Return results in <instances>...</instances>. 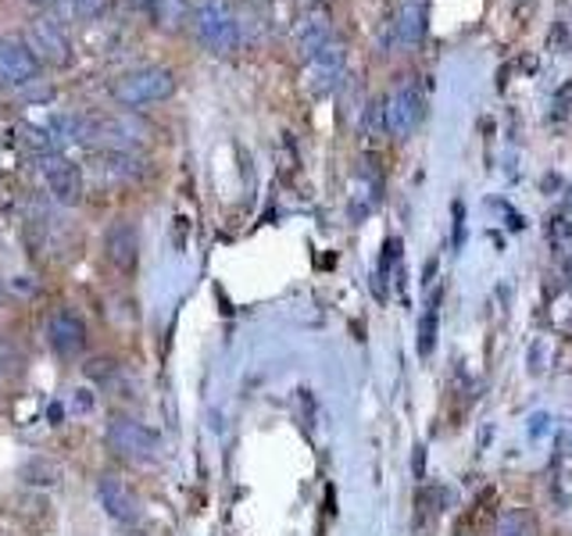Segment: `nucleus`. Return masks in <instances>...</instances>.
I'll list each match as a JSON object with an SVG mask.
<instances>
[{"label":"nucleus","instance_id":"1","mask_svg":"<svg viewBox=\"0 0 572 536\" xmlns=\"http://www.w3.org/2000/svg\"><path fill=\"white\" fill-rule=\"evenodd\" d=\"M151 126L132 112L82 115V143H97L104 151H137L148 140Z\"/></svg>","mask_w":572,"mask_h":536},{"label":"nucleus","instance_id":"2","mask_svg":"<svg viewBox=\"0 0 572 536\" xmlns=\"http://www.w3.org/2000/svg\"><path fill=\"white\" fill-rule=\"evenodd\" d=\"M193 29H198V40L208 47L212 54H233L240 51L243 29L240 18L229 0H198L193 4Z\"/></svg>","mask_w":572,"mask_h":536},{"label":"nucleus","instance_id":"3","mask_svg":"<svg viewBox=\"0 0 572 536\" xmlns=\"http://www.w3.org/2000/svg\"><path fill=\"white\" fill-rule=\"evenodd\" d=\"M115 101L122 107H143V104H157L168 101L176 93V76L162 65H148V68H132L115 82Z\"/></svg>","mask_w":572,"mask_h":536},{"label":"nucleus","instance_id":"4","mask_svg":"<svg viewBox=\"0 0 572 536\" xmlns=\"http://www.w3.org/2000/svg\"><path fill=\"white\" fill-rule=\"evenodd\" d=\"M104 441L118 458L140 461V465L143 461L162 458V436H157L151 425H143L137 419H112L107 422V430H104Z\"/></svg>","mask_w":572,"mask_h":536},{"label":"nucleus","instance_id":"5","mask_svg":"<svg viewBox=\"0 0 572 536\" xmlns=\"http://www.w3.org/2000/svg\"><path fill=\"white\" fill-rule=\"evenodd\" d=\"M422 115H425V101L416 82H401V87L383 101V129L397 140L411 137V132L419 129Z\"/></svg>","mask_w":572,"mask_h":536},{"label":"nucleus","instance_id":"6","mask_svg":"<svg viewBox=\"0 0 572 536\" xmlns=\"http://www.w3.org/2000/svg\"><path fill=\"white\" fill-rule=\"evenodd\" d=\"M36 165H40V176H43L47 190H51V197H54L58 204H65V208H72V204L82 201V168L72 162V157H65L61 151H54V154L36 157Z\"/></svg>","mask_w":572,"mask_h":536},{"label":"nucleus","instance_id":"7","mask_svg":"<svg viewBox=\"0 0 572 536\" xmlns=\"http://www.w3.org/2000/svg\"><path fill=\"white\" fill-rule=\"evenodd\" d=\"M29 51L36 54V61L65 68L72 61V40L65 22H58L54 15H36L29 22Z\"/></svg>","mask_w":572,"mask_h":536},{"label":"nucleus","instance_id":"8","mask_svg":"<svg viewBox=\"0 0 572 536\" xmlns=\"http://www.w3.org/2000/svg\"><path fill=\"white\" fill-rule=\"evenodd\" d=\"M40 76V61L29 51V43L15 40V36H0V87L22 90Z\"/></svg>","mask_w":572,"mask_h":536},{"label":"nucleus","instance_id":"9","mask_svg":"<svg viewBox=\"0 0 572 536\" xmlns=\"http://www.w3.org/2000/svg\"><path fill=\"white\" fill-rule=\"evenodd\" d=\"M47 344H51L61 358H76L87 350V322L72 308H54L47 319Z\"/></svg>","mask_w":572,"mask_h":536},{"label":"nucleus","instance_id":"10","mask_svg":"<svg viewBox=\"0 0 572 536\" xmlns=\"http://www.w3.org/2000/svg\"><path fill=\"white\" fill-rule=\"evenodd\" d=\"M294 47H297V54L308 61L312 54H319L326 43H333V18H330V11H326L322 4H315V8H304V15L294 22Z\"/></svg>","mask_w":572,"mask_h":536},{"label":"nucleus","instance_id":"11","mask_svg":"<svg viewBox=\"0 0 572 536\" xmlns=\"http://www.w3.org/2000/svg\"><path fill=\"white\" fill-rule=\"evenodd\" d=\"M347 72V47L344 43H326L319 54L308 58V90L312 93H330L340 87Z\"/></svg>","mask_w":572,"mask_h":536},{"label":"nucleus","instance_id":"12","mask_svg":"<svg viewBox=\"0 0 572 536\" xmlns=\"http://www.w3.org/2000/svg\"><path fill=\"white\" fill-rule=\"evenodd\" d=\"M87 173L97 182H129V179H140L148 168H143V157H137L132 151H93L87 162Z\"/></svg>","mask_w":572,"mask_h":536},{"label":"nucleus","instance_id":"13","mask_svg":"<svg viewBox=\"0 0 572 536\" xmlns=\"http://www.w3.org/2000/svg\"><path fill=\"white\" fill-rule=\"evenodd\" d=\"M104 258L112 261L118 272H132L140 261V233L132 222H115L104 233Z\"/></svg>","mask_w":572,"mask_h":536},{"label":"nucleus","instance_id":"14","mask_svg":"<svg viewBox=\"0 0 572 536\" xmlns=\"http://www.w3.org/2000/svg\"><path fill=\"white\" fill-rule=\"evenodd\" d=\"M425 26H430V0H401L397 15H394V43L397 47H419Z\"/></svg>","mask_w":572,"mask_h":536},{"label":"nucleus","instance_id":"15","mask_svg":"<svg viewBox=\"0 0 572 536\" xmlns=\"http://www.w3.org/2000/svg\"><path fill=\"white\" fill-rule=\"evenodd\" d=\"M97 501L115 522H140V501L118 476H101L97 483Z\"/></svg>","mask_w":572,"mask_h":536},{"label":"nucleus","instance_id":"16","mask_svg":"<svg viewBox=\"0 0 572 536\" xmlns=\"http://www.w3.org/2000/svg\"><path fill=\"white\" fill-rule=\"evenodd\" d=\"M151 15L157 29H179L190 15V0H151Z\"/></svg>","mask_w":572,"mask_h":536},{"label":"nucleus","instance_id":"17","mask_svg":"<svg viewBox=\"0 0 572 536\" xmlns=\"http://www.w3.org/2000/svg\"><path fill=\"white\" fill-rule=\"evenodd\" d=\"M22 143L36 154V157H43V154H54L58 151V140H54V132L47 129V126H29V122H22V126L15 129Z\"/></svg>","mask_w":572,"mask_h":536},{"label":"nucleus","instance_id":"18","mask_svg":"<svg viewBox=\"0 0 572 536\" xmlns=\"http://www.w3.org/2000/svg\"><path fill=\"white\" fill-rule=\"evenodd\" d=\"M436 304H441V294L433 297L430 311H425L422 322H419V355H422V358H430L433 347H436Z\"/></svg>","mask_w":572,"mask_h":536},{"label":"nucleus","instance_id":"19","mask_svg":"<svg viewBox=\"0 0 572 536\" xmlns=\"http://www.w3.org/2000/svg\"><path fill=\"white\" fill-rule=\"evenodd\" d=\"M397 258H401V240H386L383 243V258H380V272H376V276H380V297H383V283L391 279Z\"/></svg>","mask_w":572,"mask_h":536},{"label":"nucleus","instance_id":"20","mask_svg":"<svg viewBox=\"0 0 572 536\" xmlns=\"http://www.w3.org/2000/svg\"><path fill=\"white\" fill-rule=\"evenodd\" d=\"M104 4H107V0H65L68 15H72V18H82V22L101 15V11H104Z\"/></svg>","mask_w":572,"mask_h":536},{"label":"nucleus","instance_id":"21","mask_svg":"<svg viewBox=\"0 0 572 536\" xmlns=\"http://www.w3.org/2000/svg\"><path fill=\"white\" fill-rule=\"evenodd\" d=\"M551 240H555V247H558V251H565V247H569V240H572V222H565L562 215H558L555 222H551Z\"/></svg>","mask_w":572,"mask_h":536},{"label":"nucleus","instance_id":"22","mask_svg":"<svg viewBox=\"0 0 572 536\" xmlns=\"http://www.w3.org/2000/svg\"><path fill=\"white\" fill-rule=\"evenodd\" d=\"M497 536H522V519L519 515H505L501 526H497Z\"/></svg>","mask_w":572,"mask_h":536},{"label":"nucleus","instance_id":"23","mask_svg":"<svg viewBox=\"0 0 572 536\" xmlns=\"http://www.w3.org/2000/svg\"><path fill=\"white\" fill-rule=\"evenodd\" d=\"M461 218H466V208H461V201L455 204V247H461V240H466V226H461Z\"/></svg>","mask_w":572,"mask_h":536},{"label":"nucleus","instance_id":"24","mask_svg":"<svg viewBox=\"0 0 572 536\" xmlns=\"http://www.w3.org/2000/svg\"><path fill=\"white\" fill-rule=\"evenodd\" d=\"M569 97H572V87H562L555 97V118H565V104H569Z\"/></svg>","mask_w":572,"mask_h":536},{"label":"nucleus","instance_id":"25","mask_svg":"<svg viewBox=\"0 0 572 536\" xmlns=\"http://www.w3.org/2000/svg\"><path fill=\"white\" fill-rule=\"evenodd\" d=\"M4 369H8V347L0 344V375H4Z\"/></svg>","mask_w":572,"mask_h":536},{"label":"nucleus","instance_id":"26","mask_svg":"<svg viewBox=\"0 0 572 536\" xmlns=\"http://www.w3.org/2000/svg\"><path fill=\"white\" fill-rule=\"evenodd\" d=\"M297 4H304V8H315V4H319V0H297Z\"/></svg>","mask_w":572,"mask_h":536},{"label":"nucleus","instance_id":"27","mask_svg":"<svg viewBox=\"0 0 572 536\" xmlns=\"http://www.w3.org/2000/svg\"><path fill=\"white\" fill-rule=\"evenodd\" d=\"M0 304H4V286H0Z\"/></svg>","mask_w":572,"mask_h":536},{"label":"nucleus","instance_id":"28","mask_svg":"<svg viewBox=\"0 0 572 536\" xmlns=\"http://www.w3.org/2000/svg\"><path fill=\"white\" fill-rule=\"evenodd\" d=\"M36 4H47V0H36Z\"/></svg>","mask_w":572,"mask_h":536}]
</instances>
